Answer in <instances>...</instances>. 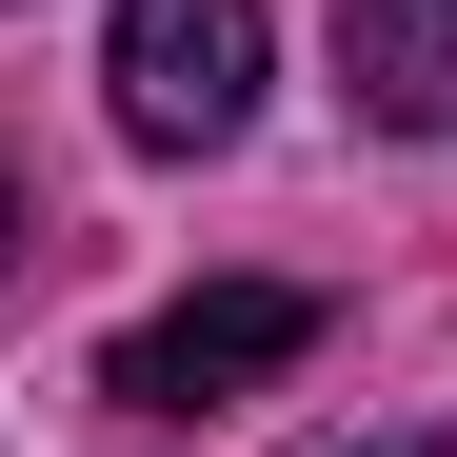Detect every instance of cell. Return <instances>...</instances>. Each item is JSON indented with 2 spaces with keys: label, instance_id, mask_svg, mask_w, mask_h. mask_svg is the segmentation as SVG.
Returning <instances> with one entry per match:
<instances>
[{
  "label": "cell",
  "instance_id": "obj_1",
  "mask_svg": "<svg viewBox=\"0 0 457 457\" xmlns=\"http://www.w3.org/2000/svg\"><path fill=\"white\" fill-rule=\"evenodd\" d=\"M278 358H319V298L298 278H199V298H160V319L100 358V398L120 418H199V398H259Z\"/></svg>",
  "mask_w": 457,
  "mask_h": 457
},
{
  "label": "cell",
  "instance_id": "obj_3",
  "mask_svg": "<svg viewBox=\"0 0 457 457\" xmlns=\"http://www.w3.org/2000/svg\"><path fill=\"white\" fill-rule=\"evenodd\" d=\"M338 80L378 139H457V0H338Z\"/></svg>",
  "mask_w": 457,
  "mask_h": 457
},
{
  "label": "cell",
  "instance_id": "obj_4",
  "mask_svg": "<svg viewBox=\"0 0 457 457\" xmlns=\"http://www.w3.org/2000/svg\"><path fill=\"white\" fill-rule=\"evenodd\" d=\"M0 239H21V179H0Z\"/></svg>",
  "mask_w": 457,
  "mask_h": 457
},
{
  "label": "cell",
  "instance_id": "obj_2",
  "mask_svg": "<svg viewBox=\"0 0 457 457\" xmlns=\"http://www.w3.org/2000/svg\"><path fill=\"white\" fill-rule=\"evenodd\" d=\"M120 139H160V160H219V139L259 120V0H120Z\"/></svg>",
  "mask_w": 457,
  "mask_h": 457
},
{
  "label": "cell",
  "instance_id": "obj_5",
  "mask_svg": "<svg viewBox=\"0 0 457 457\" xmlns=\"http://www.w3.org/2000/svg\"><path fill=\"white\" fill-rule=\"evenodd\" d=\"M378 457H418V437H378Z\"/></svg>",
  "mask_w": 457,
  "mask_h": 457
}]
</instances>
